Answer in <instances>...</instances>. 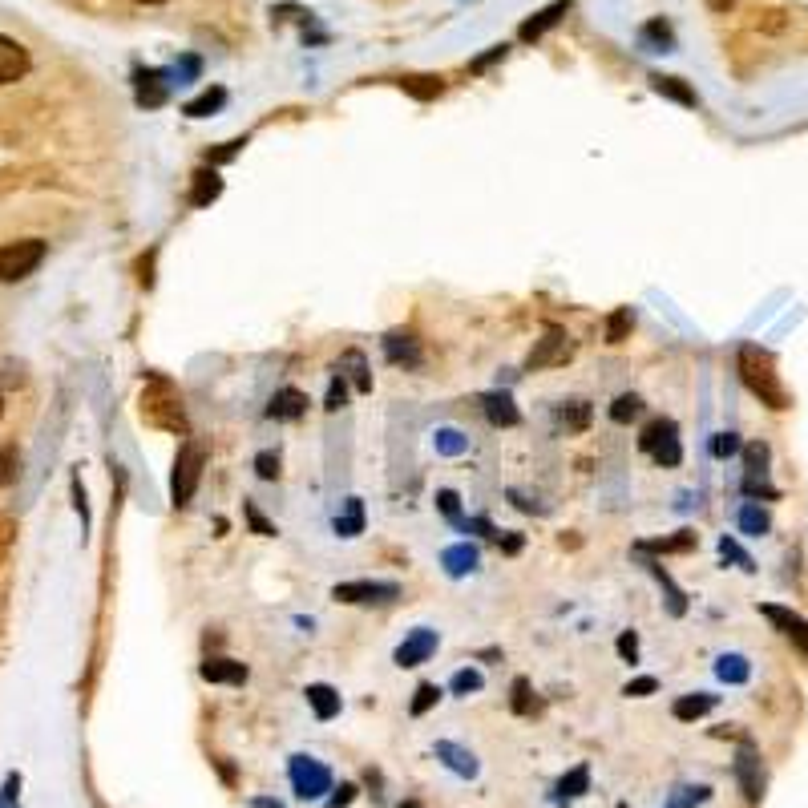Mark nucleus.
Masks as SVG:
<instances>
[{"mask_svg": "<svg viewBox=\"0 0 808 808\" xmlns=\"http://www.w3.org/2000/svg\"><path fill=\"white\" fill-rule=\"evenodd\" d=\"M736 368H740V380L748 384V392L760 396V404H768L772 413L788 409V392H784V384H780V376H776V364H772V356H768L764 348L740 344Z\"/></svg>", "mask_w": 808, "mask_h": 808, "instance_id": "nucleus-1", "label": "nucleus"}, {"mask_svg": "<svg viewBox=\"0 0 808 808\" xmlns=\"http://www.w3.org/2000/svg\"><path fill=\"white\" fill-rule=\"evenodd\" d=\"M202 465H207V449H202L198 441H186L174 457V477H170V497L178 510H186L198 481H202Z\"/></svg>", "mask_w": 808, "mask_h": 808, "instance_id": "nucleus-2", "label": "nucleus"}, {"mask_svg": "<svg viewBox=\"0 0 808 808\" xmlns=\"http://www.w3.org/2000/svg\"><path fill=\"white\" fill-rule=\"evenodd\" d=\"M45 259V243L41 239H17L0 247V283H17L25 275H33Z\"/></svg>", "mask_w": 808, "mask_h": 808, "instance_id": "nucleus-3", "label": "nucleus"}, {"mask_svg": "<svg viewBox=\"0 0 808 808\" xmlns=\"http://www.w3.org/2000/svg\"><path fill=\"white\" fill-rule=\"evenodd\" d=\"M639 449H643V453H651V457H655L663 469H675V465L683 461V449H679V429H675V421H667V417H659V421H651V425L643 429Z\"/></svg>", "mask_w": 808, "mask_h": 808, "instance_id": "nucleus-4", "label": "nucleus"}, {"mask_svg": "<svg viewBox=\"0 0 808 808\" xmlns=\"http://www.w3.org/2000/svg\"><path fill=\"white\" fill-rule=\"evenodd\" d=\"M142 417H146V421H154V425H162V429L186 433L182 404H178V396L170 392V384H166V380H158V384H154V388L142 396Z\"/></svg>", "mask_w": 808, "mask_h": 808, "instance_id": "nucleus-5", "label": "nucleus"}, {"mask_svg": "<svg viewBox=\"0 0 808 808\" xmlns=\"http://www.w3.org/2000/svg\"><path fill=\"white\" fill-rule=\"evenodd\" d=\"M332 598H336V602H348V606H388V602L400 598V586H396V582H372V578L336 582V586H332Z\"/></svg>", "mask_w": 808, "mask_h": 808, "instance_id": "nucleus-6", "label": "nucleus"}, {"mask_svg": "<svg viewBox=\"0 0 808 808\" xmlns=\"http://www.w3.org/2000/svg\"><path fill=\"white\" fill-rule=\"evenodd\" d=\"M291 788L299 800H320L324 792H332V772L312 760V756H291Z\"/></svg>", "mask_w": 808, "mask_h": 808, "instance_id": "nucleus-7", "label": "nucleus"}, {"mask_svg": "<svg viewBox=\"0 0 808 808\" xmlns=\"http://www.w3.org/2000/svg\"><path fill=\"white\" fill-rule=\"evenodd\" d=\"M574 356V344H570V336L562 332V328H546V336L538 340V348L530 352V372H538V368H558V364H566Z\"/></svg>", "mask_w": 808, "mask_h": 808, "instance_id": "nucleus-8", "label": "nucleus"}, {"mask_svg": "<svg viewBox=\"0 0 808 808\" xmlns=\"http://www.w3.org/2000/svg\"><path fill=\"white\" fill-rule=\"evenodd\" d=\"M736 780H740V792H744L748 804L764 800V760H760V752L752 744H744L740 756H736Z\"/></svg>", "mask_w": 808, "mask_h": 808, "instance_id": "nucleus-9", "label": "nucleus"}, {"mask_svg": "<svg viewBox=\"0 0 808 808\" xmlns=\"http://www.w3.org/2000/svg\"><path fill=\"white\" fill-rule=\"evenodd\" d=\"M760 615H764V619H768V623H772V627H776V631H780V635H784V639L808 659V619H800L796 611H784V606H772V602L760 606Z\"/></svg>", "mask_w": 808, "mask_h": 808, "instance_id": "nucleus-10", "label": "nucleus"}, {"mask_svg": "<svg viewBox=\"0 0 808 808\" xmlns=\"http://www.w3.org/2000/svg\"><path fill=\"white\" fill-rule=\"evenodd\" d=\"M437 643H441V639H437V631L417 627L409 639H404V643L396 647V655H392V659H396V667H421V663H425V659L437 651Z\"/></svg>", "mask_w": 808, "mask_h": 808, "instance_id": "nucleus-11", "label": "nucleus"}, {"mask_svg": "<svg viewBox=\"0 0 808 808\" xmlns=\"http://www.w3.org/2000/svg\"><path fill=\"white\" fill-rule=\"evenodd\" d=\"M481 409H485L489 425H497V429H514L522 421V413H518V404H514L510 392H485L481 396Z\"/></svg>", "mask_w": 808, "mask_h": 808, "instance_id": "nucleus-12", "label": "nucleus"}, {"mask_svg": "<svg viewBox=\"0 0 808 808\" xmlns=\"http://www.w3.org/2000/svg\"><path fill=\"white\" fill-rule=\"evenodd\" d=\"M25 73H29V53H25V45L13 41V37H0V85L21 81Z\"/></svg>", "mask_w": 808, "mask_h": 808, "instance_id": "nucleus-13", "label": "nucleus"}, {"mask_svg": "<svg viewBox=\"0 0 808 808\" xmlns=\"http://www.w3.org/2000/svg\"><path fill=\"white\" fill-rule=\"evenodd\" d=\"M303 413H308V392H299V388H279L267 404L271 421H299Z\"/></svg>", "mask_w": 808, "mask_h": 808, "instance_id": "nucleus-14", "label": "nucleus"}, {"mask_svg": "<svg viewBox=\"0 0 808 808\" xmlns=\"http://www.w3.org/2000/svg\"><path fill=\"white\" fill-rule=\"evenodd\" d=\"M198 675L207 679V683H247V667H243V663H235V659H227V655H211V659H202Z\"/></svg>", "mask_w": 808, "mask_h": 808, "instance_id": "nucleus-15", "label": "nucleus"}, {"mask_svg": "<svg viewBox=\"0 0 808 808\" xmlns=\"http://www.w3.org/2000/svg\"><path fill=\"white\" fill-rule=\"evenodd\" d=\"M566 13H570V0H554V5H546L542 13H534V17H530V21L518 29V37H522V41H538V37H542V33H550V29H554V25H558Z\"/></svg>", "mask_w": 808, "mask_h": 808, "instance_id": "nucleus-16", "label": "nucleus"}, {"mask_svg": "<svg viewBox=\"0 0 808 808\" xmlns=\"http://www.w3.org/2000/svg\"><path fill=\"white\" fill-rule=\"evenodd\" d=\"M384 356H388V364H404V368H421V344H417L413 336H400V332L384 336Z\"/></svg>", "mask_w": 808, "mask_h": 808, "instance_id": "nucleus-17", "label": "nucleus"}, {"mask_svg": "<svg viewBox=\"0 0 808 808\" xmlns=\"http://www.w3.org/2000/svg\"><path fill=\"white\" fill-rule=\"evenodd\" d=\"M308 703H312V712H316V720H336L340 716V707H344V699H340V691L336 687H328V683H308Z\"/></svg>", "mask_w": 808, "mask_h": 808, "instance_id": "nucleus-18", "label": "nucleus"}, {"mask_svg": "<svg viewBox=\"0 0 808 808\" xmlns=\"http://www.w3.org/2000/svg\"><path fill=\"white\" fill-rule=\"evenodd\" d=\"M219 194H223V178L215 174V166L198 170V174L190 178V207H211Z\"/></svg>", "mask_w": 808, "mask_h": 808, "instance_id": "nucleus-19", "label": "nucleus"}, {"mask_svg": "<svg viewBox=\"0 0 808 808\" xmlns=\"http://www.w3.org/2000/svg\"><path fill=\"white\" fill-rule=\"evenodd\" d=\"M712 707H716V695L695 691V695H679V699H675L671 716H675V720H683V724H691V720H699V716L712 712Z\"/></svg>", "mask_w": 808, "mask_h": 808, "instance_id": "nucleus-20", "label": "nucleus"}, {"mask_svg": "<svg viewBox=\"0 0 808 808\" xmlns=\"http://www.w3.org/2000/svg\"><path fill=\"white\" fill-rule=\"evenodd\" d=\"M400 89L409 97H417V101H433V97L445 93V81L433 77V73H409V77H400Z\"/></svg>", "mask_w": 808, "mask_h": 808, "instance_id": "nucleus-21", "label": "nucleus"}, {"mask_svg": "<svg viewBox=\"0 0 808 808\" xmlns=\"http://www.w3.org/2000/svg\"><path fill=\"white\" fill-rule=\"evenodd\" d=\"M437 756H441V760H445V764H449L457 776H469V780L477 776V756H473V752H465L461 744L441 740V744H437Z\"/></svg>", "mask_w": 808, "mask_h": 808, "instance_id": "nucleus-22", "label": "nucleus"}, {"mask_svg": "<svg viewBox=\"0 0 808 808\" xmlns=\"http://www.w3.org/2000/svg\"><path fill=\"white\" fill-rule=\"evenodd\" d=\"M441 562H445V570H449L453 578H461V574L477 570V546H469V542H457V546H449V550L441 554Z\"/></svg>", "mask_w": 808, "mask_h": 808, "instance_id": "nucleus-23", "label": "nucleus"}, {"mask_svg": "<svg viewBox=\"0 0 808 808\" xmlns=\"http://www.w3.org/2000/svg\"><path fill=\"white\" fill-rule=\"evenodd\" d=\"M651 89L659 93V97H671V101H679V106H695V89H687L679 77H663V73H655L651 77Z\"/></svg>", "mask_w": 808, "mask_h": 808, "instance_id": "nucleus-24", "label": "nucleus"}, {"mask_svg": "<svg viewBox=\"0 0 808 808\" xmlns=\"http://www.w3.org/2000/svg\"><path fill=\"white\" fill-rule=\"evenodd\" d=\"M639 41H643L647 53H671V49H675V33H671L667 21H651V25L639 33Z\"/></svg>", "mask_w": 808, "mask_h": 808, "instance_id": "nucleus-25", "label": "nucleus"}, {"mask_svg": "<svg viewBox=\"0 0 808 808\" xmlns=\"http://www.w3.org/2000/svg\"><path fill=\"white\" fill-rule=\"evenodd\" d=\"M223 101H227V89H207V93H198L194 101H186V118H211L215 110H223Z\"/></svg>", "mask_w": 808, "mask_h": 808, "instance_id": "nucleus-26", "label": "nucleus"}, {"mask_svg": "<svg viewBox=\"0 0 808 808\" xmlns=\"http://www.w3.org/2000/svg\"><path fill=\"white\" fill-rule=\"evenodd\" d=\"M586 788H590V768L578 764V768H570V772L558 780V792H554V796H558V800H578Z\"/></svg>", "mask_w": 808, "mask_h": 808, "instance_id": "nucleus-27", "label": "nucleus"}, {"mask_svg": "<svg viewBox=\"0 0 808 808\" xmlns=\"http://www.w3.org/2000/svg\"><path fill=\"white\" fill-rule=\"evenodd\" d=\"M336 534H340V538L364 534V505H360V497H348V510L336 518Z\"/></svg>", "mask_w": 808, "mask_h": 808, "instance_id": "nucleus-28", "label": "nucleus"}, {"mask_svg": "<svg viewBox=\"0 0 808 808\" xmlns=\"http://www.w3.org/2000/svg\"><path fill=\"white\" fill-rule=\"evenodd\" d=\"M138 101H142V106H162V101H166L162 73H138Z\"/></svg>", "mask_w": 808, "mask_h": 808, "instance_id": "nucleus-29", "label": "nucleus"}, {"mask_svg": "<svg viewBox=\"0 0 808 808\" xmlns=\"http://www.w3.org/2000/svg\"><path fill=\"white\" fill-rule=\"evenodd\" d=\"M643 417V396H635V392H623L615 404H611V421L615 425H631V421H639Z\"/></svg>", "mask_w": 808, "mask_h": 808, "instance_id": "nucleus-30", "label": "nucleus"}, {"mask_svg": "<svg viewBox=\"0 0 808 808\" xmlns=\"http://www.w3.org/2000/svg\"><path fill=\"white\" fill-rule=\"evenodd\" d=\"M695 546V530H679V538H659V542H639L643 554H679Z\"/></svg>", "mask_w": 808, "mask_h": 808, "instance_id": "nucleus-31", "label": "nucleus"}, {"mask_svg": "<svg viewBox=\"0 0 808 808\" xmlns=\"http://www.w3.org/2000/svg\"><path fill=\"white\" fill-rule=\"evenodd\" d=\"M558 421L566 425V433H582V429L590 425V404H586V400H570V404H562V409H558Z\"/></svg>", "mask_w": 808, "mask_h": 808, "instance_id": "nucleus-32", "label": "nucleus"}, {"mask_svg": "<svg viewBox=\"0 0 808 808\" xmlns=\"http://www.w3.org/2000/svg\"><path fill=\"white\" fill-rule=\"evenodd\" d=\"M716 675H720L724 683H748L752 667H748V659H744V655H720V663H716Z\"/></svg>", "mask_w": 808, "mask_h": 808, "instance_id": "nucleus-33", "label": "nucleus"}, {"mask_svg": "<svg viewBox=\"0 0 808 808\" xmlns=\"http://www.w3.org/2000/svg\"><path fill=\"white\" fill-rule=\"evenodd\" d=\"M631 328H635V312L631 308H615L611 320H606V344H623Z\"/></svg>", "mask_w": 808, "mask_h": 808, "instance_id": "nucleus-34", "label": "nucleus"}, {"mask_svg": "<svg viewBox=\"0 0 808 808\" xmlns=\"http://www.w3.org/2000/svg\"><path fill=\"white\" fill-rule=\"evenodd\" d=\"M647 570H651V574L659 578V586L667 590V606H671V615H683V611H687V598H683V590H679V586L667 578V570H663L659 562H647Z\"/></svg>", "mask_w": 808, "mask_h": 808, "instance_id": "nucleus-35", "label": "nucleus"}, {"mask_svg": "<svg viewBox=\"0 0 808 808\" xmlns=\"http://www.w3.org/2000/svg\"><path fill=\"white\" fill-rule=\"evenodd\" d=\"M740 530L752 534V538L768 534V514L760 510V505H744V510H740Z\"/></svg>", "mask_w": 808, "mask_h": 808, "instance_id": "nucleus-36", "label": "nucleus"}, {"mask_svg": "<svg viewBox=\"0 0 808 808\" xmlns=\"http://www.w3.org/2000/svg\"><path fill=\"white\" fill-rule=\"evenodd\" d=\"M433 445H437V453H445V457H461V453L469 449V441H465L457 429H437Z\"/></svg>", "mask_w": 808, "mask_h": 808, "instance_id": "nucleus-37", "label": "nucleus"}, {"mask_svg": "<svg viewBox=\"0 0 808 808\" xmlns=\"http://www.w3.org/2000/svg\"><path fill=\"white\" fill-rule=\"evenodd\" d=\"M17 473H21V453H17V445H5L0 449V485H13Z\"/></svg>", "mask_w": 808, "mask_h": 808, "instance_id": "nucleus-38", "label": "nucleus"}, {"mask_svg": "<svg viewBox=\"0 0 808 808\" xmlns=\"http://www.w3.org/2000/svg\"><path fill=\"white\" fill-rule=\"evenodd\" d=\"M344 368H352L348 376H352V384H356L360 392H372V376H368V368H364V356H360V352H348V356H344Z\"/></svg>", "mask_w": 808, "mask_h": 808, "instance_id": "nucleus-39", "label": "nucleus"}, {"mask_svg": "<svg viewBox=\"0 0 808 808\" xmlns=\"http://www.w3.org/2000/svg\"><path fill=\"white\" fill-rule=\"evenodd\" d=\"M707 796H712V788H675V796H671V804L667 808H695V804H703Z\"/></svg>", "mask_w": 808, "mask_h": 808, "instance_id": "nucleus-40", "label": "nucleus"}, {"mask_svg": "<svg viewBox=\"0 0 808 808\" xmlns=\"http://www.w3.org/2000/svg\"><path fill=\"white\" fill-rule=\"evenodd\" d=\"M437 699H441V687H437V683H421L417 695H413V707H409V712H413V716H425Z\"/></svg>", "mask_w": 808, "mask_h": 808, "instance_id": "nucleus-41", "label": "nucleus"}, {"mask_svg": "<svg viewBox=\"0 0 808 808\" xmlns=\"http://www.w3.org/2000/svg\"><path fill=\"white\" fill-rule=\"evenodd\" d=\"M510 707L518 716H530L534 712V695H530V679H514V699H510Z\"/></svg>", "mask_w": 808, "mask_h": 808, "instance_id": "nucleus-42", "label": "nucleus"}, {"mask_svg": "<svg viewBox=\"0 0 808 808\" xmlns=\"http://www.w3.org/2000/svg\"><path fill=\"white\" fill-rule=\"evenodd\" d=\"M744 473H768V445H748L744 449Z\"/></svg>", "mask_w": 808, "mask_h": 808, "instance_id": "nucleus-43", "label": "nucleus"}, {"mask_svg": "<svg viewBox=\"0 0 808 808\" xmlns=\"http://www.w3.org/2000/svg\"><path fill=\"white\" fill-rule=\"evenodd\" d=\"M481 683H485V679H481V671H473V667H461V671L453 675V683H449V687H453L457 695H469V691H481Z\"/></svg>", "mask_w": 808, "mask_h": 808, "instance_id": "nucleus-44", "label": "nucleus"}, {"mask_svg": "<svg viewBox=\"0 0 808 808\" xmlns=\"http://www.w3.org/2000/svg\"><path fill=\"white\" fill-rule=\"evenodd\" d=\"M344 404H348V384H344V372H340V376L332 380V388H328V404H324V409H328V413H340Z\"/></svg>", "mask_w": 808, "mask_h": 808, "instance_id": "nucleus-45", "label": "nucleus"}, {"mask_svg": "<svg viewBox=\"0 0 808 808\" xmlns=\"http://www.w3.org/2000/svg\"><path fill=\"white\" fill-rule=\"evenodd\" d=\"M243 146H247V138H235V142H223L219 150H211V154H207V162H211V166H223V162H231V158H235V154H239Z\"/></svg>", "mask_w": 808, "mask_h": 808, "instance_id": "nucleus-46", "label": "nucleus"}, {"mask_svg": "<svg viewBox=\"0 0 808 808\" xmlns=\"http://www.w3.org/2000/svg\"><path fill=\"white\" fill-rule=\"evenodd\" d=\"M437 505H441V514H445V518L461 522V497H457L453 489H441V493H437Z\"/></svg>", "mask_w": 808, "mask_h": 808, "instance_id": "nucleus-47", "label": "nucleus"}, {"mask_svg": "<svg viewBox=\"0 0 808 808\" xmlns=\"http://www.w3.org/2000/svg\"><path fill=\"white\" fill-rule=\"evenodd\" d=\"M712 453H716V457H736V453H740V437H736V433H716Z\"/></svg>", "mask_w": 808, "mask_h": 808, "instance_id": "nucleus-48", "label": "nucleus"}, {"mask_svg": "<svg viewBox=\"0 0 808 808\" xmlns=\"http://www.w3.org/2000/svg\"><path fill=\"white\" fill-rule=\"evenodd\" d=\"M247 522H251V530H255L259 538H275V526L255 510V501H247Z\"/></svg>", "mask_w": 808, "mask_h": 808, "instance_id": "nucleus-49", "label": "nucleus"}, {"mask_svg": "<svg viewBox=\"0 0 808 808\" xmlns=\"http://www.w3.org/2000/svg\"><path fill=\"white\" fill-rule=\"evenodd\" d=\"M255 473H259L263 481H275V477H279V457H275V453H259V457H255Z\"/></svg>", "mask_w": 808, "mask_h": 808, "instance_id": "nucleus-50", "label": "nucleus"}, {"mask_svg": "<svg viewBox=\"0 0 808 808\" xmlns=\"http://www.w3.org/2000/svg\"><path fill=\"white\" fill-rule=\"evenodd\" d=\"M659 687V679L655 675H643V679H631L627 687H623V695H635V699H643V695H651Z\"/></svg>", "mask_w": 808, "mask_h": 808, "instance_id": "nucleus-51", "label": "nucleus"}, {"mask_svg": "<svg viewBox=\"0 0 808 808\" xmlns=\"http://www.w3.org/2000/svg\"><path fill=\"white\" fill-rule=\"evenodd\" d=\"M720 554H724V558H732V562H740L744 570H756V566H752V558H748V554H744V550H740L732 538H724V542H720Z\"/></svg>", "mask_w": 808, "mask_h": 808, "instance_id": "nucleus-52", "label": "nucleus"}, {"mask_svg": "<svg viewBox=\"0 0 808 808\" xmlns=\"http://www.w3.org/2000/svg\"><path fill=\"white\" fill-rule=\"evenodd\" d=\"M619 655H623L627 663L639 659V635H635V631H623V635H619Z\"/></svg>", "mask_w": 808, "mask_h": 808, "instance_id": "nucleus-53", "label": "nucleus"}, {"mask_svg": "<svg viewBox=\"0 0 808 808\" xmlns=\"http://www.w3.org/2000/svg\"><path fill=\"white\" fill-rule=\"evenodd\" d=\"M501 57H505V45H493V49H489L485 57H477V61H473L469 69H473V73H485V69H489L493 61H501Z\"/></svg>", "mask_w": 808, "mask_h": 808, "instance_id": "nucleus-54", "label": "nucleus"}, {"mask_svg": "<svg viewBox=\"0 0 808 808\" xmlns=\"http://www.w3.org/2000/svg\"><path fill=\"white\" fill-rule=\"evenodd\" d=\"M356 800V784H340L336 792H332V808H348Z\"/></svg>", "mask_w": 808, "mask_h": 808, "instance_id": "nucleus-55", "label": "nucleus"}, {"mask_svg": "<svg viewBox=\"0 0 808 808\" xmlns=\"http://www.w3.org/2000/svg\"><path fill=\"white\" fill-rule=\"evenodd\" d=\"M13 534H17V522H13V518H0V558H5V550H9Z\"/></svg>", "mask_w": 808, "mask_h": 808, "instance_id": "nucleus-56", "label": "nucleus"}, {"mask_svg": "<svg viewBox=\"0 0 808 808\" xmlns=\"http://www.w3.org/2000/svg\"><path fill=\"white\" fill-rule=\"evenodd\" d=\"M501 550H505V554H518V550H522V534H510V538L501 542Z\"/></svg>", "mask_w": 808, "mask_h": 808, "instance_id": "nucleus-57", "label": "nucleus"}, {"mask_svg": "<svg viewBox=\"0 0 808 808\" xmlns=\"http://www.w3.org/2000/svg\"><path fill=\"white\" fill-rule=\"evenodd\" d=\"M707 5H712V9H716V13H728V9H732V5H736V0H707Z\"/></svg>", "mask_w": 808, "mask_h": 808, "instance_id": "nucleus-58", "label": "nucleus"}, {"mask_svg": "<svg viewBox=\"0 0 808 808\" xmlns=\"http://www.w3.org/2000/svg\"><path fill=\"white\" fill-rule=\"evenodd\" d=\"M134 5H166V0H134Z\"/></svg>", "mask_w": 808, "mask_h": 808, "instance_id": "nucleus-59", "label": "nucleus"}, {"mask_svg": "<svg viewBox=\"0 0 808 808\" xmlns=\"http://www.w3.org/2000/svg\"><path fill=\"white\" fill-rule=\"evenodd\" d=\"M400 808H425V804H417V800H404V804H400Z\"/></svg>", "mask_w": 808, "mask_h": 808, "instance_id": "nucleus-60", "label": "nucleus"}, {"mask_svg": "<svg viewBox=\"0 0 808 808\" xmlns=\"http://www.w3.org/2000/svg\"><path fill=\"white\" fill-rule=\"evenodd\" d=\"M0 409H5V404H0Z\"/></svg>", "mask_w": 808, "mask_h": 808, "instance_id": "nucleus-61", "label": "nucleus"}]
</instances>
